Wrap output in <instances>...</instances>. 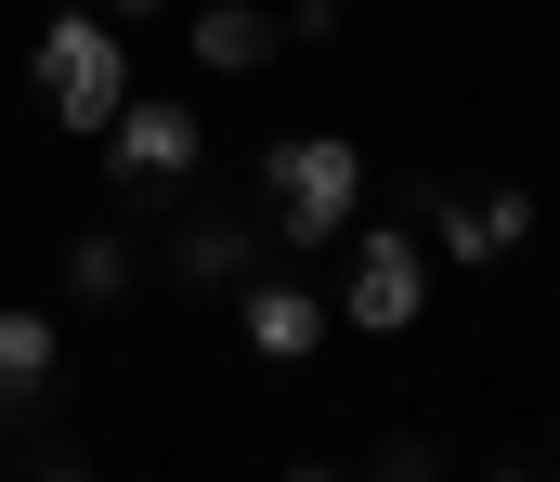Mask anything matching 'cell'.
<instances>
[{"label":"cell","instance_id":"obj_1","mask_svg":"<svg viewBox=\"0 0 560 482\" xmlns=\"http://www.w3.org/2000/svg\"><path fill=\"white\" fill-rule=\"evenodd\" d=\"M261 183H275V235L287 248H326V235H352L365 157H352L339 131H287V144H261Z\"/></svg>","mask_w":560,"mask_h":482},{"label":"cell","instance_id":"obj_2","mask_svg":"<svg viewBox=\"0 0 560 482\" xmlns=\"http://www.w3.org/2000/svg\"><path fill=\"white\" fill-rule=\"evenodd\" d=\"M39 92H52V131L105 144V118L131 105V52H118V26H92V13H52V26H39Z\"/></svg>","mask_w":560,"mask_h":482},{"label":"cell","instance_id":"obj_3","mask_svg":"<svg viewBox=\"0 0 560 482\" xmlns=\"http://www.w3.org/2000/svg\"><path fill=\"white\" fill-rule=\"evenodd\" d=\"M105 157H118L131 196H183L196 157H209V131H196V105H183V92H131V105L105 118Z\"/></svg>","mask_w":560,"mask_h":482},{"label":"cell","instance_id":"obj_4","mask_svg":"<svg viewBox=\"0 0 560 482\" xmlns=\"http://www.w3.org/2000/svg\"><path fill=\"white\" fill-rule=\"evenodd\" d=\"M418 301H430L418 235H405V222H365V235H352V287H339V314L365 326V339H405V326H418Z\"/></svg>","mask_w":560,"mask_h":482},{"label":"cell","instance_id":"obj_5","mask_svg":"<svg viewBox=\"0 0 560 482\" xmlns=\"http://www.w3.org/2000/svg\"><path fill=\"white\" fill-rule=\"evenodd\" d=\"M418 222L443 235V261H495L535 235V196L522 183H418Z\"/></svg>","mask_w":560,"mask_h":482},{"label":"cell","instance_id":"obj_6","mask_svg":"<svg viewBox=\"0 0 560 482\" xmlns=\"http://www.w3.org/2000/svg\"><path fill=\"white\" fill-rule=\"evenodd\" d=\"M183 39H196V66H222V79H248V66H275V52H287V26L261 13V0H209Z\"/></svg>","mask_w":560,"mask_h":482},{"label":"cell","instance_id":"obj_7","mask_svg":"<svg viewBox=\"0 0 560 482\" xmlns=\"http://www.w3.org/2000/svg\"><path fill=\"white\" fill-rule=\"evenodd\" d=\"M326 287H248V352H275V365H300L313 339H326Z\"/></svg>","mask_w":560,"mask_h":482},{"label":"cell","instance_id":"obj_8","mask_svg":"<svg viewBox=\"0 0 560 482\" xmlns=\"http://www.w3.org/2000/svg\"><path fill=\"white\" fill-rule=\"evenodd\" d=\"M170 261H183V274H196V287H235V274H248V261H261V222H248V209H196V222H183V248H170Z\"/></svg>","mask_w":560,"mask_h":482},{"label":"cell","instance_id":"obj_9","mask_svg":"<svg viewBox=\"0 0 560 482\" xmlns=\"http://www.w3.org/2000/svg\"><path fill=\"white\" fill-rule=\"evenodd\" d=\"M66 378V339H52V314H0V404H39Z\"/></svg>","mask_w":560,"mask_h":482},{"label":"cell","instance_id":"obj_10","mask_svg":"<svg viewBox=\"0 0 560 482\" xmlns=\"http://www.w3.org/2000/svg\"><path fill=\"white\" fill-rule=\"evenodd\" d=\"M66 287H79L92 314H118V301H131V248H118V235H79V248H66Z\"/></svg>","mask_w":560,"mask_h":482},{"label":"cell","instance_id":"obj_11","mask_svg":"<svg viewBox=\"0 0 560 482\" xmlns=\"http://www.w3.org/2000/svg\"><path fill=\"white\" fill-rule=\"evenodd\" d=\"M275 26H287V39H300V52H313V39H339V0H287Z\"/></svg>","mask_w":560,"mask_h":482},{"label":"cell","instance_id":"obj_12","mask_svg":"<svg viewBox=\"0 0 560 482\" xmlns=\"http://www.w3.org/2000/svg\"><path fill=\"white\" fill-rule=\"evenodd\" d=\"M105 13H156V0H105Z\"/></svg>","mask_w":560,"mask_h":482}]
</instances>
